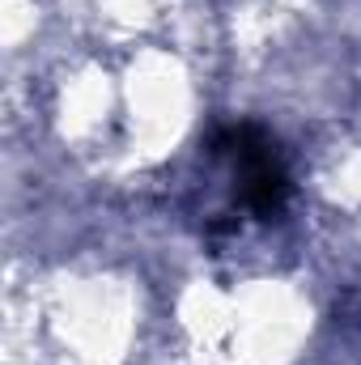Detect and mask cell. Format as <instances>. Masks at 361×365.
Instances as JSON below:
<instances>
[{"instance_id": "obj_1", "label": "cell", "mask_w": 361, "mask_h": 365, "mask_svg": "<svg viewBox=\"0 0 361 365\" xmlns=\"http://www.w3.org/2000/svg\"><path fill=\"white\" fill-rule=\"evenodd\" d=\"M208 158H230L238 179V204L255 221H276L289 204V170L280 162V149L264 128L255 123H230L208 136Z\"/></svg>"}]
</instances>
